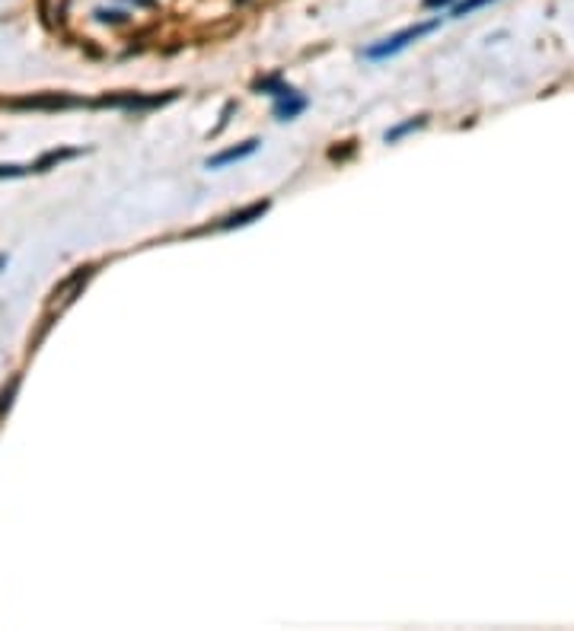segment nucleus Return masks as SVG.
Returning <instances> with one entry per match:
<instances>
[{"mask_svg":"<svg viewBox=\"0 0 574 631\" xmlns=\"http://www.w3.org/2000/svg\"><path fill=\"white\" fill-rule=\"evenodd\" d=\"M265 208H268L265 201H261V204H252V208H249V210H242V214H233L227 223H223V227H242V223H249V220H252V217H259Z\"/></svg>","mask_w":574,"mask_h":631,"instance_id":"20e7f679","label":"nucleus"},{"mask_svg":"<svg viewBox=\"0 0 574 631\" xmlns=\"http://www.w3.org/2000/svg\"><path fill=\"white\" fill-rule=\"evenodd\" d=\"M485 4H491V0H463V4L453 6V16H469L472 10H478V6H485Z\"/></svg>","mask_w":574,"mask_h":631,"instance_id":"423d86ee","label":"nucleus"},{"mask_svg":"<svg viewBox=\"0 0 574 631\" xmlns=\"http://www.w3.org/2000/svg\"><path fill=\"white\" fill-rule=\"evenodd\" d=\"M440 25V19H431V23H418V25H408V29H402V32H395L393 38H386V42H380V45H373V48H367L364 51V57H370V61H383V57H393V55H399L402 48H408V45L415 42V38H421V35H427V32H434Z\"/></svg>","mask_w":574,"mask_h":631,"instance_id":"f257e3e1","label":"nucleus"},{"mask_svg":"<svg viewBox=\"0 0 574 631\" xmlns=\"http://www.w3.org/2000/svg\"><path fill=\"white\" fill-rule=\"evenodd\" d=\"M421 125H424V118H418V121H415V118H412V121H405V125H399V127H393V131H386V140L393 144V140H399L402 134H408L412 127H421Z\"/></svg>","mask_w":574,"mask_h":631,"instance_id":"39448f33","label":"nucleus"},{"mask_svg":"<svg viewBox=\"0 0 574 631\" xmlns=\"http://www.w3.org/2000/svg\"><path fill=\"white\" fill-rule=\"evenodd\" d=\"M303 108H306V99H300V96H293V102H284V99H281L274 112H278V118H281V121H287V118H293V115H297V112H303Z\"/></svg>","mask_w":574,"mask_h":631,"instance_id":"7ed1b4c3","label":"nucleus"},{"mask_svg":"<svg viewBox=\"0 0 574 631\" xmlns=\"http://www.w3.org/2000/svg\"><path fill=\"white\" fill-rule=\"evenodd\" d=\"M446 4H453V0H424V6H431V10L434 6H446Z\"/></svg>","mask_w":574,"mask_h":631,"instance_id":"6e6552de","label":"nucleus"},{"mask_svg":"<svg viewBox=\"0 0 574 631\" xmlns=\"http://www.w3.org/2000/svg\"><path fill=\"white\" fill-rule=\"evenodd\" d=\"M19 176H26L23 166H0V178H19Z\"/></svg>","mask_w":574,"mask_h":631,"instance_id":"0eeeda50","label":"nucleus"},{"mask_svg":"<svg viewBox=\"0 0 574 631\" xmlns=\"http://www.w3.org/2000/svg\"><path fill=\"white\" fill-rule=\"evenodd\" d=\"M252 150H255V140H249V144H242V147H233V150H223V153H217V157H210V159H208V169H220V166L233 163V159L249 157Z\"/></svg>","mask_w":574,"mask_h":631,"instance_id":"f03ea898","label":"nucleus"}]
</instances>
